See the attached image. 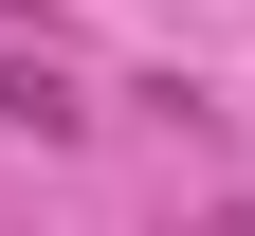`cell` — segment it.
Returning a JSON list of instances; mask_svg holds the SVG:
<instances>
[{"label": "cell", "mask_w": 255, "mask_h": 236, "mask_svg": "<svg viewBox=\"0 0 255 236\" xmlns=\"http://www.w3.org/2000/svg\"><path fill=\"white\" fill-rule=\"evenodd\" d=\"M0 127H37V146H73V127H91V91H73V55H55L37 18H0Z\"/></svg>", "instance_id": "obj_1"}, {"label": "cell", "mask_w": 255, "mask_h": 236, "mask_svg": "<svg viewBox=\"0 0 255 236\" xmlns=\"http://www.w3.org/2000/svg\"><path fill=\"white\" fill-rule=\"evenodd\" d=\"M0 18H37V37H55V0H0Z\"/></svg>", "instance_id": "obj_2"}]
</instances>
